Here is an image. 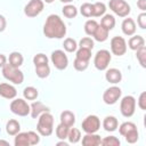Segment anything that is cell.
<instances>
[{
	"label": "cell",
	"mask_w": 146,
	"mask_h": 146,
	"mask_svg": "<svg viewBox=\"0 0 146 146\" xmlns=\"http://www.w3.org/2000/svg\"><path fill=\"white\" fill-rule=\"evenodd\" d=\"M66 25L64 21L55 14L49 15L43 24V34L48 39H62L66 35Z\"/></svg>",
	"instance_id": "obj_1"
},
{
	"label": "cell",
	"mask_w": 146,
	"mask_h": 146,
	"mask_svg": "<svg viewBox=\"0 0 146 146\" xmlns=\"http://www.w3.org/2000/svg\"><path fill=\"white\" fill-rule=\"evenodd\" d=\"M36 131L40 136L49 137L54 131V116L50 112H44L38 117Z\"/></svg>",
	"instance_id": "obj_2"
},
{
	"label": "cell",
	"mask_w": 146,
	"mask_h": 146,
	"mask_svg": "<svg viewBox=\"0 0 146 146\" xmlns=\"http://www.w3.org/2000/svg\"><path fill=\"white\" fill-rule=\"evenodd\" d=\"M2 75L6 80L14 84H22L24 81V74L19 67H14L8 63L2 67Z\"/></svg>",
	"instance_id": "obj_3"
},
{
	"label": "cell",
	"mask_w": 146,
	"mask_h": 146,
	"mask_svg": "<svg viewBox=\"0 0 146 146\" xmlns=\"http://www.w3.org/2000/svg\"><path fill=\"white\" fill-rule=\"evenodd\" d=\"M112 60V54L106 49H100L95 54L94 65L98 71H105Z\"/></svg>",
	"instance_id": "obj_4"
},
{
	"label": "cell",
	"mask_w": 146,
	"mask_h": 146,
	"mask_svg": "<svg viewBox=\"0 0 146 146\" xmlns=\"http://www.w3.org/2000/svg\"><path fill=\"white\" fill-rule=\"evenodd\" d=\"M120 112L124 117H131L136 112V99L131 95L124 96L120 102Z\"/></svg>",
	"instance_id": "obj_5"
},
{
	"label": "cell",
	"mask_w": 146,
	"mask_h": 146,
	"mask_svg": "<svg viewBox=\"0 0 146 146\" xmlns=\"http://www.w3.org/2000/svg\"><path fill=\"white\" fill-rule=\"evenodd\" d=\"M11 113L18 116H27L30 114V105L24 98H14L9 105Z\"/></svg>",
	"instance_id": "obj_6"
},
{
	"label": "cell",
	"mask_w": 146,
	"mask_h": 146,
	"mask_svg": "<svg viewBox=\"0 0 146 146\" xmlns=\"http://www.w3.org/2000/svg\"><path fill=\"white\" fill-rule=\"evenodd\" d=\"M108 7L119 17H128L131 11L130 5L125 0H110Z\"/></svg>",
	"instance_id": "obj_7"
},
{
	"label": "cell",
	"mask_w": 146,
	"mask_h": 146,
	"mask_svg": "<svg viewBox=\"0 0 146 146\" xmlns=\"http://www.w3.org/2000/svg\"><path fill=\"white\" fill-rule=\"evenodd\" d=\"M50 60H51L52 65L55 66V68H57L59 71H63L68 66V58H67L66 54L64 52V50H60V49L54 50L51 52Z\"/></svg>",
	"instance_id": "obj_8"
},
{
	"label": "cell",
	"mask_w": 146,
	"mask_h": 146,
	"mask_svg": "<svg viewBox=\"0 0 146 146\" xmlns=\"http://www.w3.org/2000/svg\"><path fill=\"white\" fill-rule=\"evenodd\" d=\"M111 54L115 56H123L127 52V41L123 36L115 35L111 39Z\"/></svg>",
	"instance_id": "obj_9"
},
{
	"label": "cell",
	"mask_w": 146,
	"mask_h": 146,
	"mask_svg": "<svg viewBox=\"0 0 146 146\" xmlns=\"http://www.w3.org/2000/svg\"><path fill=\"white\" fill-rule=\"evenodd\" d=\"M82 130L86 133H95L100 129V119L97 115H88L81 124Z\"/></svg>",
	"instance_id": "obj_10"
},
{
	"label": "cell",
	"mask_w": 146,
	"mask_h": 146,
	"mask_svg": "<svg viewBox=\"0 0 146 146\" xmlns=\"http://www.w3.org/2000/svg\"><path fill=\"white\" fill-rule=\"evenodd\" d=\"M122 90L117 86H112L107 88L103 94V102L106 105H114L117 103V100L121 98Z\"/></svg>",
	"instance_id": "obj_11"
},
{
	"label": "cell",
	"mask_w": 146,
	"mask_h": 146,
	"mask_svg": "<svg viewBox=\"0 0 146 146\" xmlns=\"http://www.w3.org/2000/svg\"><path fill=\"white\" fill-rule=\"evenodd\" d=\"M43 8H44L43 0H30L24 7V14L30 18L36 17L42 13Z\"/></svg>",
	"instance_id": "obj_12"
},
{
	"label": "cell",
	"mask_w": 146,
	"mask_h": 146,
	"mask_svg": "<svg viewBox=\"0 0 146 146\" xmlns=\"http://www.w3.org/2000/svg\"><path fill=\"white\" fill-rule=\"evenodd\" d=\"M0 96L6 99H14L17 96V90L13 84L2 82L0 83Z\"/></svg>",
	"instance_id": "obj_13"
},
{
	"label": "cell",
	"mask_w": 146,
	"mask_h": 146,
	"mask_svg": "<svg viewBox=\"0 0 146 146\" xmlns=\"http://www.w3.org/2000/svg\"><path fill=\"white\" fill-rule=\"evenodd\" d=\"M30 115L33 117V119H38L42 113L44 112H50L49 107L46 106L43 103L36 100V102H33L31 105H30Z\"/></svg>",
	"instance_id": "obj_14"
},
{
	"label": "cell",
	"mask_w": 146,
	"mask_h": 146,
	"mask_svg": "<svg viewBox=\"0 0 146 146\" xmlns=\"http://www.w3.org/2000/svg\"><path fill=\"white\" fill-rule=\"evenodd\" d=\"M105 71H106L105 79H106L107 82H110L112 84H116V83L121 82V80H122V72L119 68L112 67V68H106Z\"/></svg>",
	"instance_id": "obj_15"
},
{
	"label": "cell",
	"mask_w": 146,
	"mask_h": 146,
	"mask_svg": "<svg viewBox=\"0 0 146 146\" xmlns=\"http://www.w3.org/2000/svg\"><path fill=\"white\" fill-rule=\"evenodd\" d=\"M121 30H122L123 34L127 35V36L133 35L136 33V30H137L135 21L132 18H129V17L128 18H124L123 22H122V24H121Z\"/></svg>",
	"instance_id": "obj_16"
},
{
	"label": "cell",
	"mask_w": 146,
	"mask_h": 146,
	"mask_svg": "<svg viewBox=\"0 0 146 146\" xmlns=\"http://www.w3.org/2000/svg\"><path fill=\"white\" fill-rule=\"evenodd\" d=\"M82 145L83 146H99V145H102V138L96 132L95 133H86L82 137Z\"/></svg>",
	"instance_id": "obj_17"
},
{
	"label": "cell",
	"mask_w": 146,
	"mask_h": 146,
	"mask_svg": "<svg viewBox=\"0 0 146 146\" xmlns=\"http://www.w3.org/2000/svg\"><path fill=\"white\" fill-rule=\"evenodd\" d=\"M117 127H119V121H117V119L115 116L107 115V116L104 117V120H103V128H104L105 131L113 132V131H115L117 129Z\"/></svg>",
	"instance_id": "obj_18"
},
{
	"label": "cell",
	"mask_w": 146,
	"mask_h": 146,
	"mask_svg": "<svg viewBox=\"0 0 146 146\" xmlns=\"http://www.w3.org/2000/svg\"><path fill=\"white\" fill-rule=\"evenodd\" d=\"M59 120H60V123L71 128L74 125L75 123V115L72 111H68V110H65L60 113V116H59Z\"/></svg>",
	"instance_id": "obj_19"
},
{
	"label": "cell",
	"mask_w": 146,
	"mask_h": 146,
	"mask_svg": "<svg viewBox=\"0 0 146 146\" xmlns=\"http://www.w3.org/2000/svg\"><path fill=\"white\" fill-rule=\"evenodd\" d=\"M145 46V39L141 36V35H131V38L129 39V41H128V47L131 49V50H137V49H139V48H141V47H144Z\"/></svg>",
	"instance_id": "obj_20"
},
{
	"label": "cell",
	"mask_w": 146,
	"mask_h": 146,
	"mask_svg": "<svg viewBox=\"0 0 146 146\" xmlns=\"http://www.w3.org/2000/svg\"><path fill=\"white\" fill-rule=\"evenodd\" d=\"M24 63V57L21 52L18 51H13L10 52L9 57H8V64H10L14 67H21Z\"/></svg>",
	"instance_id": "obj_21"
},
{
	"label": "cell",
	"mask_w": 146,
	"mask_h": 146,
	"mask_svg": "<svg viewBox=\"0 0 146 146\" xmlns=\"http://www.w3.org/2000/svg\"><path fill=\"white\" fill-rule=\"evenodd\" d=\"M6 131L9 136H15L21 131V123L15 120V119H10L7 123H6Z\"/></svg>",
	"instance_id": "obj_22"
},
{
	"label": "cell",
	"mask_w": 146,
	"mask_h": 146,
	"mask_svg": "<svg viewBox=\"0 0 146 146\" xmlns=\"http://www.w3.org/2000/svg\"><path fill=\"white\" fill-rule=\"evenodd\" d=\"M108 33H110V31L108 30H106L105 27H103L100 24H98V26H97V29H96V31H95V33H94V39L96 40V41H98V42H104V41H106L107 39H108Z\"/></svg>",
	"instance_id": "obj_23"
},
{
	"label": "cell",
	"mask_w": 146,
	"mask_h": 146,
	"mask_svg": "<svg viewBox=\"0 0 146 146\" xmlns=\"http://www.w3.org/2000/svg\"><path fill=\"white\" fill-rule=\"evenodd\" d=\"M100 25L103 27H105L106 30H108V31L113 30L114 26H115V18H114V16L111 15V14L103 15L102 16V19H100Z\"/></svg>",
	"instance_id": "obj_24"
},
{
	"label": "cell",
	"mask_w": 146,
	"mask_h": 146,
	"mask_svg": "<svg viewBox=\"0 0 146 146\" xmlns=\"http://www.w3.org/2000/svg\"><path fill=\"white\" fill-rule=\"evenodd\" d=\"M38 96H39V91L35 87L29 86V87H25L23 90V97L26 100H35Z\"/></svg>",
	"instance_id": "obj_25"
},
{
	"label": "cell",
	"mask_w": 146,
	"mask_h": 146,
	"mask_svg": "<svg viewBox=\"0 0 146 146\" xmlns=\"http://www.w3.org/2000/svg\"><path fill=\"white\" fill-rule=\"evenodd\" d=\"M14 145L15 146H30V140H29V136L27 132H18L17 135L14 136Z\"/></svg>",
	"instance_id": "obj_26"
},
{
	"label": "cell",
	"mask_w": 146,
	"mask_h": 146,
	"mask_svg": "<svg viewBox=\"0 0 146 146\" xmlns=\"http://www.w3.org/2000/svg\"><path fill=\"white\" fill-rule=\"evenodd\" d=\"M81 130L78 128H73L71 127L68 130V135H67V140L71 144H76L81 140Z\"/></svg>",
	"instance_id": "obj_27"
},
{
	"label": "cell",
	"mask_w": 146,
	"mask_h": 146,
	"mask_svg": "<svg viewBox=\"0 0 146 146\" xmlns=\"http://www.w3.org/2000/svg\"><path fill=\"white\" fill-rule=\"evenodd\" d=\"M106 13V5L104 2L92 3V17H102Z\"/></svg>",
	"instance_id": "obj_28"
},
{
	"label": "cell",
	"mask_w": 146,
	"mask_h": 146,
	"mask_svg": "<svg viewBox=\"0 0 146 146\" xmlns=\"http://www.w3.org/2000/svg\"><path fill=\"white\" fill-rule=\"evenodd\" d=\"M62 13H63V15H64L66 18H74V17H76V15H78L79 11H78V9H76L75 6H73V5H71V3H66V5L63 7Z\"/></svg>",
	"instance_id": "obj_29"
},
{
	"label": "cell",
	"mask_w": 146,
	"mask_h": 146,
	"mask_svg": "<svg viewBox=\"0 0 146 146\" xmlns=\"http://www.w3.org/2000/svg\"><path fill=\"white\" fill-rule=\"evenodd\" d=\"M63 47L64 50L67 52H74L78 49V42L73 39V38H66L63 42Z\"/></svg>",
	"instance_id": "obj_30"
},
{
	"label": "cell",
	"mask_w": 146,
	"mask_h": 146,
	"mask_svg": "<svg viewBox=\"0 0 146 146\" xmlns=\"http://www.w3.org/2000/svg\"><path fill=\"white\" fill-rule=\"evenodd\" d=\"M35 74L38 78L40 79H46L50 75V67L48 64L46 65H39V66H35Z\"/></svg>",
	"instance_id": "obj_31"
},
{
	"label": "cell",
	"mask_w": 146,
	"mask_h": 146,
	"mask_svg": "<svg viewBox=\"0 0 146 146\" xmlns=\"http://www.w3.org/2000/svg\"><path fill=\"white\" fill-rule=\"evenodd\" d=\"M98 26V23L95 21V19H88L86 23H84V32L87 35L89 36H92L96 29Z\"/></svg>",
	"instance_id": "obj_32"
},
{
	"label": "cell",
	"mask_w": 146,
	"mask_h": 146,
	"mask_svg": "<svg viewBox=\"0 0 146 146\" xmlns=\"http://www.w3.org/2000/svg\"><path fill=\"white\" fill-rule=\"evenodd\" d=\"M117 128H119V132H120V135H121V136H124V135H125V133H128L129 131H131V130L136 129V128H137V125H136L133 122L127 121V122L121 123Z\"/></svg>",
	"instance_id": "obj_33"
},
{
	"label": "cell",
	"mask_w": 146,
	"mask_h": 146,
	"mask_svg": "<svg viewBox=\"0 0 146 146\" xmlns=\"http://www.w3.org/2000/svg\"><path fill=\"white\" fill-rule=\"evenodd\" d=\"M68 130H70V128H68V127H66V125H64V124L59 123V124L56 127V137H57L58 139H62V140L67 139Z\"/></svg>",
	"instance_id": "obj_34"
},
{
	"label": "cell",
	"mask_w": 146,
	"mask_h": 146,
	"mask_svg": "<svg viewBox=\"0 0 146 146\" xmlns=\"http://www.w3.org/2000/svg\"><path fill=\"white\" fill-rule=\"evenodd\" d=\"M136 57L141 67H146V47H141L136 50Z\"/></svg>",
	"instance_id": "obj_35"
},
{
	"label": "cell",
	"mask_w": 146,
	"mask_h": 146,
	"mask_svg": "<svg viewBox=\"0 0 146 146\" xmlns=\"http://www.w3.org/2000/svg\"><path fill=\"white\" fill-rule=\"evenodd\" d=\"M102 145L103 146H120L121 141L115 136H107L102 138Z\"/></svg>",
	"instance_id": "obj_36"
},
{
	"label": "cell",
	"mask_w": 146,
	"mask_h": 146,
	"mask_svg": "<svg viewBox=\"0 0 146 146\" xmlns=\"http://www.w3.org/2000/svg\"><path fill=\"white\" fill-rule=\"evenodd\" d=\"M75 57L89 62L90 58H91V50L90 49H86V48H79L75 51Z\"/></svg>",
	"instance_id": "obj_37"
},
{
	"label": "cell",
	"mask_w": 146,
	"mask_h": 146,
	"mask_svg": "<svg viewBox=\"0 0 146 146\" xmlns=\"http://www.w3.org/2000/svg\"><path fill=\"white\" fill-rule=\"evenodd\" d=\"M80 14L83 16V17H92V3L90 2H84L81 5L80 7Z\"/></svg>",
	"instance_id": "obj_38"
},
{
	"label": "cell",
	"mask_w": 146,
	"mask_h": 146,
	"mask_svg": "<svg viewBox=\"0 0 146 146\" xmlns=\"http://www.w3.org/2000/svg\"><path fill=\"white\" fill-rule=\"evenodd\" d=\"M94 46H95V42H94V40H92L90 36H84V38H82V39L79 41V44H78L79 48H86V49H90V50L94 49Z\"/></svg>",
	"instance_id": "obj_39"
},
{
	"label": "cell",
	"mask_w": 146,
	"mask_h": 146,
	"mask_svg": "<svg viewBox=\"0 0 146 146\" xmlns=\"http://www.w3.org/2000/svg\"><path fill=\"white\" fill-rule=\"evenodd\" d=\"M73 66H74V68H75L76 71H79V72H83V71H86V70L88 68V66H89V62L75 57V59H74V62H73Z\"/></svg>",
	"instance_id": "obj_40"
},
{
	"label": "cell",
	"mask_w": 146,
	"mask_h": 146,
	"mask_svg": "<svg viewBox=\"0 0 146 146\" xmlns=\"http://www.w3.org/2000/svg\"><path fill=\"white\" fill-rule=\"evenodd\" d=\"M123 137H124V139H125L127 143H129V144H135V143H137V140H138V138H139V132H138V130H137V128H136V129L129 131L128 133H125Z\"/></svg>",
	"instance_id": "obj_41"
},
{
	"label": "cell",
	"mask_w": 146,
	"mask_h": 146,
	"mask_svg": "<svg viewBox=\"0 0 146 146\" xmlns=\"http://www.w3.org/2000/svg\"><path fill=\"white\" fill-rule=\"evenodd\" d=\"M48 62H49L48 57L44 54H42V52H39V54L34 55V57H33V64H34V66L46 65V64H48Z\"/></svg>",
	"instance_id": "obj_42"
},
{
	"label": "cell",
	"mask_w": 146,
	"mask_h": 146,
	"mask_svg": "<svg viewBox=\"0 0 146 146\" xmlns=\"http://www.w3.org/2000/svg\"><path fill=\"white\" fill-rule=\"evenodd\" d=\"M30 145H38L40 143V135L35 131H27Z\"/></svg>",
	"instance_id": "obj_43"
},
{
	"label": "cell",
	"mask_w": 146,
	"mask_h": 146,
	"mask_svg": "<svg viewBox=\"0 0 146 146\" xmlns=\"http://www.w3.org/2000/svg\"><path fill=\"white\" fill-rule=\"evenodd\" d=\"M137 25L141 30H145L146 29V13L145 11H141L138 15V17H137Z\"/></svg>",
	"instance_id": "obj_44"
},
{
	"label": "cell",
	"mask_w": 146,
	"mask_h": 146,
	"mask_svg": "<svg viewBox=\"0 0 146 146\" xmlns=\"http://www.w3.org/2000/svg\"><path fill=\"white\" fill-rule=\"evenodd\" d=\"M137 105H138V107H139L140 110H143V111L146 110V92H145V91H143V92L139 95L138 100H137Z\"/></svg>",
	"instance_id": "obj_45"
},
{
	"label": "cell",
	"mask_w": 146,
	"mask_h": 146,
	"mask_svg": "<svg viewBox=\"0 0 146 146\" xmlns=\"http://www.w3.org/2000/svg\"><path fill=\"white\" fill-rule=\"evenodd\" d=\"M6 27H7V21L5 18V16L0 14V32H3L6 30Z\"/></svg>",
	"instance_id": "obj_46"
},
{
	"label": "cell",
	"mask_w": 146,
	"mask_h": 146,
	"mask_svg": "<svg viewBox=\"0 0 146 146\" xmlns=\"http://www.w3.org/2000/svg\"><path fill=\"white\" fill-rule=\"evenodd\" d=\"M137 7L141 11H145L146 10V0H137Z\"/></svg>",
	"instance_id": "obj_47"
},
{
	"label": "cell",
	"mask_w": 146,
	"mask_h": 146,
	"mask_svg": "<svg viewBox=\"0 0 146 146\" xmlns=\"http://www.w3.org/2000/svg\"><path fill=\"white\" fill-rule=\"evenodd\" d=\"M7 60H8V58H7L3 54H0V67H1V68L7 64Z\"/></svg>",
	"instance_id": "obj_48"
},
{
	"label": "cell",
	"mask_w": 146,
	"mask_h": 146,
	"mask_svg": "<svg viewBox=\"0 0 146 146\" xmlns=\"http://www.w3.org/2000/svg\"><path fill=\"white\" fill-rule=\"evenodd\" d=\"M56 145H57V146H59V145H64V146H67V145H68V143H66L65 140H62V139H60V141L56 143Z\"/></svg>",
	"instance_id": "obj_49"
},
{
	"label": "cell",
	"mask_w": 146,
	"mask_h": 146,
	"mask_svg": "<svg viewBox=\"0 0 146 146\" xmlns=\"http://www.w3.org/2000/svg\"><path fill=\"white\" fill-rule=\"evenodd\" d=\"M0 145H5V146H8V145H9V141H7V140H3V139H0Z\"/></svg>",
	"instance_id": "obj_50"
},
{
	"label": "cell",
	"mask_w": 146,
	"mask_h": 146,
	"mask_svg": "<svg viewBox=\"0 0 146 146\" xmlns=\"http://www.w3.org/2000/svg\"><path fill=\"white\" fill-rule=\"evenodd\" d=\"M60 2H63V3H71L73 0H59Z\"/></svg>",
	"instance_id": "obj_51"
},
{
	"label": "cell",
	"mask_w": 146,
	"mask_h": 146,
	"mask_svg": "<svg viewBox=\"0 0 146 146\" xmlns=\"http://www.w3.org/2000/svg\"><path fill=\"white\" fill-rule=\"evenodd\" d=\"M55 0H43V2H46V3H52Z\"/></svg>",
	"instance_id": "obj_52"
}]
</instances>
